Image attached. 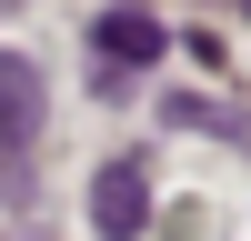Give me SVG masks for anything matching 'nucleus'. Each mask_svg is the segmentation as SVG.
Here are the masks:
<instances>
[{
    "label": "nucleus",
    "mask_w": 251,
    "mask_h": 241,
    "mask_svg": "<svg viewBox=\"0 0 251 241\" xmlns=\"http://www.w3.org/2000/svg\"><path fill=\"white\" fill-rule=\"evenodd\" d=\"M241 10H251V0H241Z\"/></svg>",
    "instance_id": "39448f33"
},
{
    "label": "nucleus",
    "mask_w": 251,
    "mask_h": 241,
    "mask_svg": "<svg viewBox=\"0 0 251 241\" xmlns=\"http://www.w3.org/2000/svg\"><path fill=\"white\" fill-rule=\"evenodd\" d=\"M40 111H50V100H40V71L20 50H0V141L30 151V141H40Z\"/></svg>",
    "instance_id": "7ed1b4c3"
},
{
    "label": "nucleus",
    "mask_w": 251,
    "mask_h": 241,
    "mask_svg": "<svg viewBox=\"0 0 251 241\" xmlns=\"http://www.w3.org/2000/svg\"><path fill=\"white\" fill-rule=\"evenodd\" d=\"M161 120H181V131H231L241 141V111H211V100H161Z\"/></svg>",
    "instance_id": "20e7f679"
},
{
    "label": "nucleus",
    "mask_w": 251,
    "mask_h": 241,
    "mask_svg": "<svg viewBox=\"0 0 251 241\" xmlns=\"http://www.w3.org/2000/svg\"><path fill=\"white\" fill-rule=\"evenodd\" d=\"M91 50L111 60V71H141V60L171 50V30H161L151 10H100V20H91Z\"/></svg>",
    "instance_id": "f03ea898"
},
{
    "label": "nucleus",
    "mask_w": 251,
    "mask_h": 241,
    "mask_svg": "<svg viewBox=\"0 0 251 241\" xmlns=\"http://www.w3.org/2000/svg\"><path fill=\"white\" fill-rule=\"evenodd\" d=\"M91 221L111 241L151 231V171H141V161H100V171H91Z\"/></svg>",
    "instance_id": "f257e3e1"
}]
</instances>
